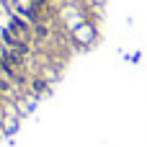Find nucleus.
I'll return each mask as SVG.
<instances>
[{
  "label": "nucleus",
  "mask_w": 147,
  "mask_h": 147,
  "mask_svg": "<svg viewBox=\"0 0 147 147\" xmlns=\"http://www.w3.org/2000/svg\"><path fill=\"white\" fill-rule=\"evenodd\" d=\"M47 85H44V80H34V90H44Z\"/></svg>",
  "instance_id": "20e7f679"
},
{
  "label": "nucleus",
  "mask_w": 147,
  "mask_h": 147,
  "mask_svg": "<svg viewBox=\"0 0 147 147\" xmlns=\"http://www.w3.org/2000/svg\"><path fill=\"white\" fill-rule=\"evenodd\" d=\"M34 34H36V39H47V36H49V26H44V23L39 21V23L34 26Z\"/></svg>",
  "instance_id": "7ed1b4c3"
},
{
  "label": "nucleus",
  "mask_w": 147,
  "mask_h": 147,
  "mask_svg": "<svg viewBox=\"0 0 147 147\" xmlns=\"http://www.w3.org/2000/svg\"><path fill=\"white\" fill-rule=\"evenodd\" d=\"M8 28L23 39V36H28V31H31V23H28L23 16H10V26H8Z\"/></svg>",
  "instance_id": "f257e3e1"
},
{
  "label": "nucleus",
  "mask_w": 147,
  "mask_h": 147,
  "mask_svg": "<svg viewBox=\"0 0 147 147\" xmlns=\"http://www.w3.org/2000/svg\"><path fill=\"white\" fill-rule=\"evenodd\" d=\"M0 39L5 41V47H8V49H16V47H18L21 41H23V39H21L18 34H13L10 28H3V31H0Z\"/></svg>",
  "instance_id": "f03ea898"
}]
</instances>
